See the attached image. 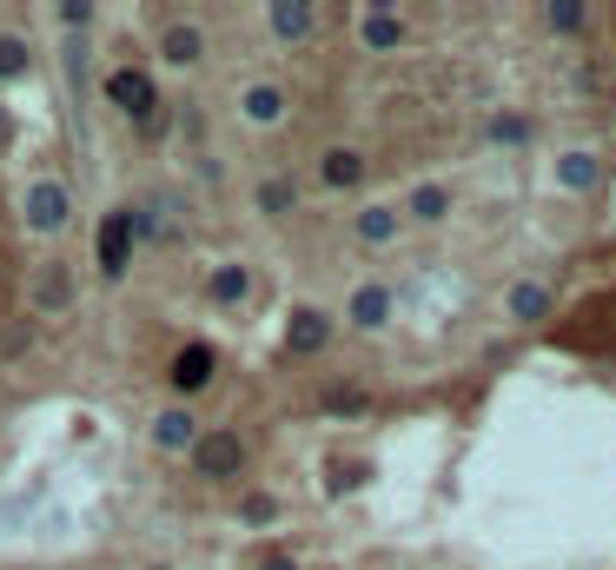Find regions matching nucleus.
<instances>
[{
  "label": "nucleus",
  "instance_id": "obj_27",
  "mask_svg": "<svg viewBox=\"0 0 616 570\" xmlns=\"http://www.w3.org/2000/svg\"><path fill=\"white\" fill-rule=\"evenodd\" d=\"M365 477H372L365 464H331V492H359Z\"/></svg>",
  "mask_w": 616,
  "mask_h": 570
},
{
  "label": "nucleus",
  "instance_id": "obj_14",
  "mask_svg": "<svg viewBox=\"0 0 616 570\" xmlns=\"http://www.w3.org/2000/svg\"><path fill=\"white\" fill-rule=\"evenodd\" d=\"M359 40H365V47H398V40H404V21H398V8H372V14L359 21Z\"/></svg>",
  "mask_w": 616,
  "mask_h": 570
},
{
  "label": "nucleus",
  "instance_id": "obj_2",
  "mask_svg": "<svg viewBox=\"0 0 616 570\" xmlns=\"http://www.w3.org/2000/svg\"><path fill=\"white\" fill-rule=\"evenodd\" d=\"M67 219H73L67 186H60V180H34V193H27V232H34V239H53Z\"/></svg>",
  "mask_w": 616,
  "mask_h": 570
},
{
  "label": "nucleus",
  "instance_id": "obj_1",
  "mask_svg": "<svg viewBox=\"0 0 616 570\" xmlns=\"http://www.w3.org/2000/svg\"><path fill=\"white\" fill-rule=\"evenodd\" d=\"M107 100L126 107V113L140 120V133H159V87H153V73H140V66L107 73Z\"/></svg>",
  "mask_w": 616,
  "mask_h": 570
},
{
  "label": "nucleus",
  "instance_id": "obj_25",
  "mask_svg": "<svg viewBox=\"0 0 616 570\" xmlns=\"http://www.w3.org/2000/svg\"><path fill=\"white\" fill-rule=\"evenodd\" d=\"M126 226H133V239H172V232H166V219H159L153 206H140V213H126Z\"/></svg>",
  "mask_w": 616,
  "mask_h": 570
},
{
  "label": "nucleus",
  "instance_id": "obj_29",
  "mask_svg": "<svg viewBox=\"0 0 616 570\" xmlns=\"http://www.w3.org/2000/svg\"><path fill=\"white\" fill-rule=\"evenodd\" d=\"M258 570H299V563H292L286 550H266V563H258Z\"/></svg>",
  "mask_w": 616,
  "mask_h": 570
},
{
  "label": "nucleus",
  "instance_id": "obj_6",
  "mask_svg": "<svg viewBox=\"0 0 616 570\" xmlns=\"http://www.w3.org/2000/svg\"><path fill=\"white\" fill-rule=\"evenodd\" d=\"M206 378H213V345H206V339L180 345V359H172V391L193 398V391H206Z\"/></svg>",
  "mask_w": 616,
  "mask_h": 570
},
{
  "label": "nucleus",
  "instance_id": "obj_22",
  "mask_svg": "<svg viewBox=\"0 0 616 570\" xmlns=\"http://www.w3.org/2000/svg\"><path fill=\"white\" fill-rule=\"evenodd\" d=\"M544 21H551L557 34H577V27L590 21V8H577V0H551V8H544Z\"/></svg>",
  "mask_w": 616,
  "mask_h": 570
},
{
  "label": "nucleus",
  "instance_id": "obj_24",
  "mask_svg": "<svg viewBox=\"0 0 616 570\" xmlns=\"http://www.w3.org/2000/svg\"><path fill=\"white\" fill-rule=\"evenodd\" d=\"M258 213H292V180H266V186H258Z\"/></svg>",
  "mask_w": 616,
  "mask_h": 570
},
{
  "label": "nucleus",
  "instance_id": "obj_19",
  "mask_svg": "<svg viewBox=\"0 0 616 570\" xmlns=\"http://www.w3.org/2000/svg\"><path fill=\"white\" fill-rule=\"evenodd\" d=\"M34 66V53H27V40L21 34H0V80H21Z\"/></svg>",
  "mask_w": 616,
  "mask_h": 570
},
{
  "label": "nucleus",
  "instance_id": "obj_18",
  "mask_svg": "<svg viewBox=\"0 0 616 570\" xmlns=\"http://www.w3.org/2000/svg\"><path fill=\"white\" fill-rule=\"evenodd\" d=\"M245 292H252V272H245V266H219V272H213V299H219V305H239Z\"/></svg>",
  "mask_w": 616,
  "mask_h": 570
},
{
  "label": "nucleus",
  "instance_id": "obj_4",
  "mask_svg": "<svg viewBox=\"0 0 616 570\" xmlns=\"http://www.w3.org/2000/svg\"><path fill=\"white\" fill-rule=\"evenodd\" d=\"M325 345H331V318H325L318 305H292V318H286V352L312 359V352H325Z\"/></svg>",
  "mask_w": 616,
  "mask_h": 570
},
{
  "label": "nucleus",
  "instance_id": "obj_26",
  "mask_svg": "<svg viewBox=\"0 0 616 570\" xmlns=\"http://www.w3.org/2000/svg\"><path fill=\"white\" fill-rule=\"evenodd\" d=\"M245 524H273L279 518V498H266V492H258V498H245V511H239Z\"/></svg>",
  "mask_w": 616,
  "mask_h": 570
},
{
  "label": "nucleus",
  "instance_id": "obj_9",
  "mask_svg": "<svg viewBox=\"0 0 616 570\" xmlns=\"http://www.w3.org/2000/svg\"><path fill=\"white\" fill-rule=\"evenodd\" d=\"M318 180H325L331 193H351V186H359V180H365V159H359V153H351V146H331V153L318 159Z\"/></svg>",
  "mask_w": 616,
  "mask_h": 570
},
{
  "label": "nucleus",
  "instance_id": "obj_3",
  "mask_svg": "<svg viewBox=\"0 0 616 570\" xmlns=\"http://www.w3.org/2000/svg\"><path fill=\"white\" fill-rule=\"evenodd\" d=\"M239 464H245V438L239 432H200V445H193V471L200 477H239Z\"/></svg>",
  "mask_w": 616,
  "mask_h": 570
},
{
  "label": "nucleus",
  "instance_id": "obj_17",
  "mask_svg": "<svg viewBox=\"0 0 616 570\" xmlns=\"http://www.w3.org/2000/svg\"><path fill=\"white\" fill-rule=\"evenodd\" d=\"M318 412H331V419H365V412H372V398H365L359 385H331V391L318 398Z\"/></svg>",
  "mask_w": 616,
  "mask_h": 570
},
{
  "label": "nucleus",
  "instance_id": "obj_21",
  "mask_svg": "<svg viewBox=\"0 0 616 570\" xmlns=\"http://www.w3.org/2000/svg\"><path fill=\"white\" fill-rule=\"evenodd\" d=\"M510 312H517V318H544V312H551V286H517V292H510Z\"/></svg>",
  "mask_w": 616,
  "mask_h": 570
},
{
  "label": "nucleus",
  "instance_id": "obj_11",
  "mask_svg": "<svg viewBox=\"0 0 616 570\" xmlns=\"http://www.w3.org/2000/svg\"><path fill=\"white\" fill-rule=\"evenodd\" d=\"M239 107H245V120H252V126H273V120H286V94H279V87H266V80H252Z\"/></svg>",
  "mask_w": 616,
  "mask_h": 570
},
{
  "label": "nucleus",
  "instance_id": "obj_8",
  "mask_svg": "<svg viewBox=\"0 0 616 570\" xmlns=\"http://www.w3.org/2000/svg\"><path fill=\"white\" fill-rule=\"evenodd\" d=\"M153 445H159V451H193V445H200V425H193L186 404H172V412L153 419Z\"/></svg>",
  "mask_w": 616,
  "mask_h": 570
},
{
  "label": "nucleus",
  "instance_id": "obj_13",
  "mask_svg": "<svg viewBox=\"0 0 616 570\" xmlns=\"http://www.w3.org/2000/svg\"><path fill=\"white\" fill-rule=\"evenodd\" d=\"M34 305H40V312H67V305H73V272H67V266H47V272L34 279Z\"/></svg>",
  "mask_w": 616,
  "mask_h": 570
},
{
  "label": "nucleus",
  "instance_id": "obj_23",
  "mask_svg": "<svg viewBox=\"0 0 616 570\" xmlns=\"http://www.w3.org/2000/svg\"><path fill=\"white\" fill-rule=\"evenodd\" d=\"M491 140H497V146L531 140V120H523V113H497V120H491Z\"/></svg>",
  "mask_w": 616,
  "mask_h": 570
},
{
  "label": "nucleus",
  "instance_id": "obj_16",
  "mask_svg": "<svg viewBox=\"0 0 616 570\" xmlns=\"http://www.w3.org/2000/svg\"><path fill=\"white\" fill-rule=\"evenodd\" d=\"M351 232H359L365 246H391V239H398V213H391V206H365Z\"/></svg>",
  "mask_w": 616,
  "mask_h": 570
},
{
  "label": "nucleus",
  "instance_id": "obj_15",
  "mask_svg": "<svg viewBox=\"0 0 616 570\" xmlns=\"http://www.w3.org/2000/svg\"><path fill=\"white\" fill-rule=\"evenodd\" d=\"M596 180H603V167H596L590 153H564V159H557V186H570V193H590Z\"/></svg>",
  "mask_w": 616,
  "mask_h": 570
},
{
  "label": "nucleus",
  "instance_id": "obj_7",
  "mask_svg": "<svg viewBox=\"0 0 616 570\" xmlns=\"http://www.w3.org/2000/svg\"><path fill=\"white\" fill-rule=\"evenodd\" d=\"M385 318H391V286L385 279H365L359 292H351V325H359V332H378Z\"/></svg>",
  "mask_w": 616,
  "mask_h": 570
},
{
  "label": "nucleus",
  "instance_id": "obj_10",
  "mask_svg": "<svg viewBox=\"0 0 616 570\" xmlns=\"http://www.w3.org/2000/svg\"><path fill=\"white\" fill-rule=\"evenodd\" d=\"M266 21H273V34H279V40H305V34H312V21H318V8H312V0H273Z\"/></svg>",
  "mask_w": 616,
  "mask_h": 570
},
{
  "label": "nucleus",
  "instance_id": "obj_12",
  "mask_svg": "<svg viewBox=\"0 0 616 570\" xmlns=\"http://www.w3.org/2000/svg\"><path fill=\"white\" fill-rule=\"evenodd\" d=\"M159 53H166L172 66H193V60L206 53V40H200V27H186V21H172V27L159 34Z\"/></svg>",
  "mask_w": 616,
  "mask_h": 570
},
{
  "label": "nucleus",
  "instance_id": "obj_5",
  "mask_svg": "<svg viewBox=\"0 0 616 570\" xmlns=\"http://www.w3.org/2000/svg\"><path fill=\"white\" fill-rule=\"evenodd\" d=\"M94 259H100V272H107V279H126V259H133V226H126V213H113V219L100 226Z\"/></svg>",
  "mask_w": 616,
  "mask_h": 570
},
{
  "label": "nucleus",
  "instance_id": "obj_20",
  "mask_svg": "<svg viewBox=\"0 0 616 570\" xmlns=\"http://www.w3.org/2000/svg\"><path fill=\"white\" fill-rule=\"evenodd\" d=\"M411 213L418 219H445L451 213V193L445 186H411Z\"/></svg>",
  "mask_w": 616,
  "mask_h": 570
},
{
  "label": "nucleus",
  "instance_id": "obj_28",
  "mask_svg": "<svg viewBox=\"0 0 616 570\" xmlns=\"http://www.w3.org/2000/svg\"><path fill=\"white\" fill-rule=\"evenodd\" d=\"M53 21H67V27H86V21H94V8H86V0H60V8H53Z\"/></svg>",
  "mask_w": 616,
  "mask_h": 570
}]
</instances>
